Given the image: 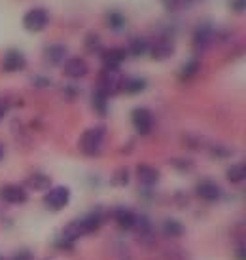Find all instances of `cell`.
Wrapping results in <instances>:
<instances>
[{"mask_svg": "<svg viewBox=\"0 0 246 260\" xmlns=\"http://www.w3.org/2000/svg\"><path fill=\"white\" fill-rule=\"evenodd\" d=\"M0 202L8 205H23L29 202V192L19 184H4L0 186Z\"/></svg>", "mask_w": 246, "mask_h": 260, "instance_id": "cell-8", "label": "cell"}, {"mask_svg": "<svg viewBox=\"0 0 246 260\" xmlns=\"http://www.w3.org/2000/svg\"><path fill=\"white\" fill-rule=\"evenodd\" d=\"M231 8L237 12V14H240V12H244L246 8V0H231Z\"/></svg>", "mask_w": 246, "mask_h": 260, "instance_id": "cell-35", "label": "cell"}, {"mask_svg": "<svg viewBox=\"0 0 246 260\" xmlns=\"http://www.w3.org/2000/svg\"><path fill=\"white\" fill-rule=\"evenodd\" d=\"M133 230L137 232L138 239L142 243H152L153 241V230H152V222L144 217V215H137V224Z\"/></svg>", "mask_w": 246, "mask_h": 260, "instance_id": "cell-18", "label": "cell"}, {"mask_svg": "<svg viewBox=\"0 0 246 260\" xmlns=\"http://www.w3.org/2000/svg\"><path fill=\"white\" fill-rule=\"evenodd\" d=\"M4 116H6V107H4V105H0V122L4 120Z\"/></svg>", "mask_w": 246, "mask_h": 260, "instance_id": "cell-36", "label": "cell"}, {"mask_svg": "<svg viewBox=\"0 0 246 260\" xmlns=\"http://www.w3.org/2000/svg\"><path fill=\"white\" fill-rule=\"evenodd\" d=\"M30 84L34 87H50L51 86V80L48 78V76H32V80H30Z\"/></svg>", "mask_w": 246, "mask_h": 260, "instance_id": "cell-31", "label": "cell"}, {"mask_svg": "<svg viewBox=\"0 0 246 260\" xmlns=\"http://www.w3.org/2000/svg\"><path fill=\"white\" fill-rule=\"evenodd\" d=\"M66 53H68V50H66L65 44H51V46H46L44 59H46L48 65L59 67L66 61Z\"/></svg>", "mask_w": 246, "mask_h": 260, "instance_id": "cell-14", "label": "cell"}, {"mask_svg": "<svg viewBox=\"0 0 246 260\" xmlns=\"http://www.w3.org/2000/svg\"><path fill=\"white\" fill-rule=\"evenodd\" d=\"M150 55L152 59L155 61H165V59L173 57L174 55V40L173 37H169V35H161L150 44Z\"/></svg>", "mask_w": 246, "mask_h": 260, "instance_id": "cell-7", "label": "cell"}, {"mask_svg": "<svg viewBox=\"0 0 246 260\" xmlns=\"http://www.w3.org/2000/svg\"><path fill=\"white\" fill-rule=\"evenodd\" d=\"M161 4L165 6L167 12H176V10L182 6L180 0H161Z\"/></svg>", "mask_w": 246, "mask_h": 260, "instance_id": "cell-32", "label": "cell"}, {"mask_svg": "<svg viewBox=\"0 0 246 260\" xmlns=\"http://www.w3.org/2000/svg\"><path fill=\"white\" fill-rule=\"evenodd\" d=\"M129 181H131V173H129V169H127V167H119V169H116L114 175H112V179H110L112 186H116V188L127 186Z\"/></svg>", "mask_w": 246, "mask_h": 260, "instance_id": "cell-26", "label": "cell"}, {"mask_svg": "<svg viewBox=\"0 0 246 260\" xmlns=\"http://www.w3.org/2000/svg\"><path fill=\"white\" fill-rule=\"evenodd\" d=\"M125 59H127L125 48H108V50L101 51L102 69H106V71H119V67Z\"/></svg>", "mask_w": 246, "mask_h": 260, "instance_id": "cell-10", "label": "cell"}, {"mask_svg": "<svg viewBox=\"0 0 246 260\" xmlns=\"http://www.w3.org/2000/svg\"><path fill=\"white\" fill-rule=\"evenodd\" d=\"M106 139V127L104 125H95L89 127L81 133L80 141H78V148L84 156L87 158H97L102 152V145Z\"/></svg>", "mask_w": 246, "mask_h": 260, "instance_id": "cell-1", "label": "cell"}, {"mask_svg": "<svg viewBox=\"0 0 246 260\" xmlns=\"http://www.w3.org/2000/svg\"><path fill=\"white\" fill-rule=\"evenodd\" d=\"M10 260H34V253H32L30 249H19V251H15V253L12 254Z\"/></svg>", "mask_w": 246, "mask_h": 260, "instance_id": "cell-30", "label": "cell"}, {"mask_svg": "<svg viewBox=\"0 0 246 260\" xmlns=\"http://www.w3.org/2000/svg\"><path fill=\"white\" fill-rule=\"evenodd\" d=\"M195 194L197 198H201L203 202H218L222 198V188L216 181L212 179H201V181L195 184Z\"/></svg>", "mask_w": 246, "mask_h": 260, "instance_id": "cell-9", "label": "cell"}, {"mask_svg": "<svg viewBox=\"0 0 246 260\" xmlns=\"http://www.w3.org/2000/svg\"><path fill=\"white\" fill-rule=\"evenodd\" d=\"M4 158V148H2V145H0V159Z\"/></svg>", "mask_w": 246, "mask_h": 260, "instance_id": "cell-38", "label": "cell"}, {"mask_svg": "<svg viewBox=\"0 0 246 260\" xmlns=\"http://www.w3.org/2000/svg\"><path fill=\"white\" fill-rule=\"evenodd\" d=\"M27 67V57L23 55V51L10 48L2 57V71L4 73H19Z\"/></svg>", "mask_w": 246, "mask_h": 260, "instance_id": "cell-11", "label": "cell"}, {"mask_svg": "<svg viewBox=\"0 0 246 260\" xmlns=\"http://www.w3.org/2000/svg\"><path fill=\"white\" fill-rule=\"evenodd\" d=\"M87 73H89V65H87L86 59L70 57L63 63V74L68 76V78L80 80V78H84V76H87Z\"/></svg>", "mask_w": 246, "mask_h": 260, "instance_id": "cell-12", "label": "cell"}, {"mask_svg": "<svg viewBox=\"0 0 246 260\" xmlns=\"http://www.w3.org/2000/svg\"><path fill=\"white\" fill-rule=\"evenodd\" d=\"M199 73H201V59L193 57V59H189L188 63L182 65L178 78H180L182 82H189L191 78H195Z\"/></svg>", "mask_w": 246, "mask_h": 260, "instance_id": "cell-21", "label": "cell"}, {"mask_svg": "<svg viewBox=\"0 0 246 260\" xmlns=\"http://www.w3.org/2000/svg\"><path fill=\"white\" fill-rule=\"evenodd\" d=\"M225 179L231 182V184H240V182L246 179V166L240 161V164H233L227 171H225Z\"/></svg>", "mask_w": 246, "mask_h": 260, "instance_id": "cell-24", "label": "cell"}, {"mask_svg": "<svg viewBox=\"0 0 246 260\" xmlns=\"http://www.w3.org/2000/svg\"><path fill=\"white\" fill-rule=\"evenodd\" d=\"M102 222H104V217H102L99 211H93V213H87L86 217L80 218V224H81V230L86 236L89 234H95V232L101 230Z\"/></svg>", "mask_w": 246, "mask_h": 260, "instance_id": "cell-17", "label": "cell"}, {"mask_svg": "<svg viewBox=\"0 0 246 260\" xmlns=\"http://www.w3.org/2000/svg\"><path fill=\"white\" fill-rule=\"evenodd\" d=\"M112 218H114V222L117 224V228L125 232L133 230L135 224H137V213H133V211L127 209V207H116L114 213H112Z\"/></svg>", "mask_w": 246, "mask_h": 260, "instance_id": "cell-15", "label": "cell"}, {"mask_svg": "<svg viewBox=\"0 0 246 260\" xmlns=\"http://www.w3.org/2000/svg\"><path fill=\"white\" fill-rule=\"evenodd\" d=\"M84 44H86V50L89 51V53H101L104 48H102V40L101 37L97 35V32H89L86 37V40H84Z\"/></svg>", "mask_w": 246, "mask_h": 260, "instance_id": "cell-27", "label": "cell"}, {"mask_svg": "<svg viewBox=\"0 0 246 260\" xmlns=\"http://www.w3.org/2000/svg\"><path fill=\"white\" fill-rule=\"evenodd\" d=\"M210 154H212L214 158H227V156H231V150H229L227 146L214 145L212 148H210Z\"/></svg>", "mask_w": 246, "mask_h": 260, "instance_id": "cell-29", "label": "cell"}, {"mask_svg": "<svg viewBox=\"0 0 246 260\" xmlns=\"http://www.w3.org/2000/svg\"><path fill=\"white\" fill-rule=\"evenodd\" d=\"M148 50H150V40L146 37H135V38H131L127 53L135 55V57H140V55H146Z\"/></svg>", "mask_w": 246, "mask_h": 260, "instance_id": "cell-22", "label": "cell"}, {"mask_svg": "<svg viewBox=\"0 0 246 260\" xmlns=\"http://www.w3.org/2000/svg\"><path fill=\"white\" fill-rule=\"evenodd\" d=\"M63 93H65L66 99H76V95L80 93V91H78V87H74V86H66L65 89H63Z\"/></svg>", "mask_w": 246, "mask_h": 260, "instance_id": "cell-34", "label": "cell"}, {"mask_svg": "<svg viewBox=\"0 0 246 260\" xmlns=\"http://www.w3.org/2000/svg\"><path fill=\"white\" fill-rule=\"evenodd\" d=\"M137 179H138V184H142L144 188H152L159 182L161 173H159V169L148 166V164H138L137 166Z\"/></svg>", "mask_w": 246, "mask_h": 260, "instance_id": "cell-13", "label": "cell"}, {"mask_svg": "<svg viewBox=\"0 0 246 260\" xmlns=\"http://www.w3.org/2000/svg\"><path fill=\"white\" fill-rule=\"evenodd\" d=\"M123 80H125V76L119 71H106V69H102L101 74H99L97 87L101 91H104L108 97H114V95L123 91Z\"/></svg>", "mask_w": 246, "mask_h": 260, "instance_id": "cell-2", "label": "cell"}, {"mask_svg": "<svg viewBox=\"0 0 246 260\" xmlns=\"http://www.w3.org/2000/svg\"><path fill=\"white\" fill-rule=\"evenodd\" d=\"M161 232L165 234L167 238L176 239V238H182L186 234V226L180 220H176V218H165L163 224H161Z\"/></svg>", "mask_w": 246, "mask_h": 260, "instance_id": "cell-19", "label": "cell"}, {"mask_svg": "<svg viewBox=\"0 0 246 260\" xmlns=\"http://www.w3.org/2000/svg\"><path fill=\"white\" fill-rule=\"evenodd\" d=\"M50 23V14L44 8H32L23 15V27L29 32H42Z\"/></svg>", "mask_w": 246, "mask_h": 260, "instance_id": "cell-5", "label": "cell"}, {"mask_svg": "<svg viewBox=\"0 0 246 260\" xmlns=\"http://www.w3.org/2000/svg\"><path fill=\"white\" fill-rule=\"evenodd\" d=\"M235 258L246 260V245L244 243H239V245L235 247Z\"/></svg>", "mask_w": 246, "mask_h": 260, "instance_id": "cell-33", "label": "cell"}, {"mask_svg": "<svg viewBox=\"0 0 246 260\" xmlns=\"http://www.w3.org/2000/svg\"><path fill=\"white\" fill-rule=\"evenodd\" d=\"M25 186L32 190V192H48L51 188V177L50 175L42 173V171H34L27 177Z\"/></svg>", "mask_w": 246, "mask_h": 260, "instance_id": "cell-16", "label": "cell"}, {"mask_svg": "<svg viewBox=\"0 0 246 260\" xmlns=\"http://www.w3.org/2000/svg\"><path fill=\"white\" fill-rule=\"evenodd\" d=\"M106 23H108V27L112 30H123V29H125V23H127V19H125V15H123L121 12L112 10V12H108V14H106Z\"/></svg>", "mask_w": 246, "mask_h": 260, "instance_id": "cell-25", "label": "cell"}, {"mask_svg": "<svg viewBox=\"0 0 246 260\" xmlns=\"http://www.w3.org/2000/svg\"><path fill=\"white\" fill-rule=\"evenodd\" d=\"M131 122H133V127L137 131L138 135H150L153 129V114L150 109H146V107H137V109H133L131 112Z\"/></svg>", "mask_w": 246, "mask_h": 260, "instance_id": "cell-4", "label": "cell"}, {"mask_svg": "<svg viewBox=\"0 0 246 260\" xmlns=\"http://www.w3.org/2000/svg\"><path fill=\"white\" fill-rule=\"evenodd\" d=\"M180 2H186V4H193V2H199V0H180Z\"/></svg>", "mask_w": 246, "mask_h": 260, "instance_id": "cell-37", "label": "cell"}, {"mask_svg": "<svg viewBox=\"0 0 246 260\" xmlns=\"http://www.w3.org/2000/svg\"><path fill=\"white\" fill-rule=\"evenodd\" d=\"M68 203H70V188L68 186H53L46 192V196H44V205H46V209L53 211V213L63 211Z\"/></svg>", "mask_w": 246, "mask_h": 260, "instance_id": "cell-3", "label": "cell"}, {"mask_svg": "<svg viewBox=\"0 0 246 260\" xmlns=\"http://www.w3.org/2000/svg\"><path fill=\"white\" fill-rule=\"evenodd\" d=\"M171 166L176 167V169L182 171V173H189V171L193 169V161H191V159H186V158H178V159H171Z\"/></svg>", "mask_w": 246, "mask_h": 260, "instance_id": "cell-28", "label": "cell"}, {"mask_svg": "<svg viewBox=\"0 0 246 260\" xmlns=\"http://www.w3.org/2000/svg\"><path fill=\"white\" fill-rule=\"evenodd\" d=\"M146 87H148V82H146V78H140V76L123 80V91H125V93H129V95L142 93Z\"/></svg>", "mask_w": 246, "mask_h": 260, "instance_id": "cell-23", "label": "cell"}, {"mask_svg": "<svg viewBox=\"0 0 246 260\" xmlns=\"http://www.w3.org/2000/svg\"><path fill=\"white\" fill-rule=\"evenodd\" d=\"M216 38V30L210 23H199L197 29L193 30V38H191V44H193V50L197 53H201L209 48L210 44L214 42Z\"/></svg>", "mask_w": 246, "mask_h": 260, "instance_id": "cell-6", "label": "cell"}, {"mask_svg": "<svg viewBox=\"0 0 246 260\" xmlns=\"http://www.w3.org/2000/svg\"><path fill=\"white\" fill-rule=\"evenodd\" d=\"M108 95L104 93V91H101L99 87H95L93 89V95H91V105H93V110L97 112L99 116H104L108 114Z\"/></svg>", "mask_w": 246, "mask_h": 260, "instance_id": "cell-20", "label": "cell"}]
</instances>
